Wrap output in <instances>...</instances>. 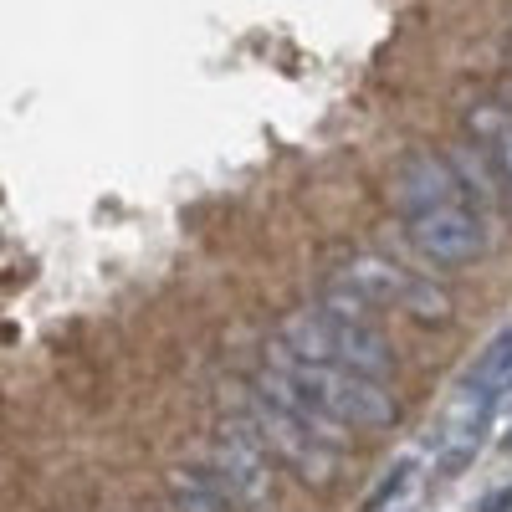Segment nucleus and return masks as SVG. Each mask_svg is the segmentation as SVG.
<instances>
[{
    "instance_id": "1",
    "label": "nucleus",
    "mask_w": 512,
    "mask_h": 512,
    "mask_svg": "<svg viewBox=\"0 0 512 512\" xmlns=\"http://www.w3.org/2000/svg\"><path fill=\"white\" fill-rule=\"evenodd\" d=\"M272 369L282 379H292L318 410H328L344 431H390L400 420L395 395L384 390V379L354 374V369H338V364H313V359H297L282 344L272 349Z\"/></svg>"
},
{
    "instance_id": "9",
    "label": "nucleus",
    "mask_w": 512,
    "mask_h": 512,
    "mask_svg": "<svg viewBox=\"0 0 512 512\" xmlns=\"http://www.w3.org/2000/svg\"><path fill=\"white\" fill-rule=\"evenodd\" d=\"M472 128L482 134V144L492 149L502 180H507V190H512V108H482V113L472 118Z\"/></svg>"
},
{
    "instance_id": "4",
    "label": "nucleus",
    "mask_w": 512,
    "mask_h": 512,
    "mask_svg": "<svg viewBox=\"0 0 512 512\" xmlns=\"http://www.w3.org/2000/svg\"><path fill=\"white\" fill-rule=\"evenodd\" d=\"M338 287H349L354 297H364L369 308H400L420 323H446L451 318V292L436 287L431 277H420L390 256H349Z\"/></svg>"
},
{
    "instance_id": "8",
    "label": "nucleus",
    "mask_w": 512,
    "mask_h": 512,
    "mask_svg": "<svg viewBox=\"0 0 512 512\" xmlns=\"http://www.w3.org/2000/svg\"><path fill=\"white\" fill-rule=\"evenodd\" d=\"M169 497H175L180 512H231L226 487L210 477V472H169Z\"/></svg>"
},
{
    "instance_id": "7",
    "label": "nucleus",
    "mask_w": 512,
    "mask_h": 512,
    "mask_svg": "<svg viewBox=\"0 0 512 512\" xmlns=\"http://www.w3.org/2000/svg\"><path fill=\"white\" fill-rule=\"evenodd\" d=\"M390 200L400 205V216H420V210L461 205L466 185H461L451 159H441V154H410V159H400V169L390 175Z\"/></svg>"
},
{
    "instance_id": "3",
    "label": "nucleus",
    "mask_w": 512,
    "mask_h": 512,
    "mask_svg": "<svg viewBox=\"0 0 512 512\" xmlns=\"http://www.w3.org/2000/svg\"><path fill=\"white\" fill-rule=\"evenodd\" d=\"M241 431L262 446V451H272L292 477H303V482H313V487H328L338 472H344V446L323 441L313 425H303L292 410H282L267 390H256V384L246 390Z\"/></svg>"
},
{
    "instance_id": "5",
    "label": "nucleus",
    "mask_w": 512,
    "mask_h": 512,
    "mask_svg": "<svg viewBox=\"0 0 512 512\" xmlns=\"http://www.w3.org/2000/svg\"><path fill=\"white\" fill-rule=\"evenodd\" d=\"M405 236L415 241V251L425 256V262H436V267L477 262V256L487 251V226H482V216L472 210V200L405 216Z\"/></svg>"
},
{
    "instance_id": "10",
    "label": "nucleus",
    "mask_w": 512,
    "mask_h": 512,
    "mask_svg": "<svg viewBox=\"0 0 512 512\" xmlns=\"http://www.w3.org/2000/svg\"><path fill=\"white\" fill-rule=\"evenodd\" d=\"M482 512H512V487H502V492L482 497Z\"/></svg>"
},
{
    "instance_id": "2",
    "label": "nucleus",
    "mask_w": 512,
    "mask_h": 512,
    "mask_svg": "<svg viewBox=\"0 0 512 512\" xmlns=\"http://www.w3.org/2000/svg\"><path fill=\"white\" fill-rule=\"evenodd\" d=\"M282 349L297 359H313V364H338V369H354L369 379H390L395 374V354L390 344L349 313H333V308H303L282 323Z\"/></svg>"
},
{
    "instance_id": "6",
    "label": "nucleus",
    "mask_w": 512,
    "mask_h": 512,
    "mask_svg": "<svg viewBox=\"0 0 512 512\" xmlns=\"http://www.w3.org/2000/svg\"><path fill=\"white\" fill-rule=\"evenodd\" d=\"M210 477L226 487L231 507H241V512H272L277 507V482H272L267 451L256 446L241 425L221 431L216 456H210Z\"/></svg>"
}]
</instances>
